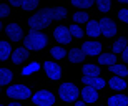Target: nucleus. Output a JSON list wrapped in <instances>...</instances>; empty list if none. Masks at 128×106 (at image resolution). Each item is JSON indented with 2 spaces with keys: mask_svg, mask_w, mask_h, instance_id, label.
I'll list each match as a JSON object with an SVG mask.
<instances>
[{
  "mask_svg": "<svg viewBox=\"0 0 128 106\" xmlns=\"http://www.w3.org/2000/svg\"><path fill=\"white\" fill-rule=\"evenodd\" d=\"M7 95L12 98H17V100H27L30 96V90L24 85H14L7 90Z\"/></svg>",
  "mask_w": 128,
  "mask_h": 106,
  "instance_id": "39448f33",
  "label": "nucleus"
},
{
  "mask_svg": "<svg viewBox=\"0 0 128 106\" xmlns=\"http://www.w3.org/2000/svg\"><path fill=\"white\" fill-rule=\"evenodd\" d=\"M72 5H75V7H80V8H88L93 5V2H80V0H73Z\"/></svg>",
  "mask_w": 128,
  "mask_h": 106,
  "instance_id": "7c9ffc66",
  "label": "nucleus"
},
{
  "mask_svg": "<svg viewBox=\"0 0 128 106\" xmlns=\"http://www.w3.org/2000/svg\"><path fill=\"white\" fill-rule=\"evenodd\" d=\"M100 63L113 66V65H116V56L113 53H103V55H100Z\"/></svg>",
  "mask_w": 128,
  "mask_h": 106,
  "instance_id": "aec40b11",
  "label": "nucleus"
},
{
  "mask_svg": "<svg viewBox=\"0 0 128 106\" xmlns=\"http://www.w3.org/2000/svg\"><path fill=\"white\" fill-rule=\"evenodd\" d=\"M52 56L57 58V60H60V58H65V50L60 48V47H55V48H52Z\"/></svg>",
  "mask_w": 128,
  "mask_h": 106,
  "instance_id": "c85d7f7f",
  "label": "nucleus"
},
{
  "mask_svg": "<svg viewBox=\"0 0 128 106\" xmlns=\"http://www.w3.org/2000/svg\"><path fill=\"white\" fill-rule=\"evenodd\" d=\"M68 28H70V33H72V37H75V38H82V35H83V30L80 28V25L73 23V25H70Z\"/></svg>",
  "mask_w": 128,
  "mask_h": 106,
  "instance_id": "bb28decb",
  "label": "nucleus"
},
{
  "mask_svg": "<svg viewBox=\"0 0 128 106\" xmlns=\"http://www.w3.org/2000/svg\"><path fill=\"white\" fill-rule=\"evenodd\" d=\"M73 20H75V23H88L90 20H88V13H85V12H76L75 15H73Z\"/></svg>",
  "mask_w": 128,
  "mask_h": 106,
  "instance_id": "a878e982",
  "label": "nucleus"
},
{
  "mask_svg": "<svg viewBox=\"0 0 128 106\" xmlns=\"http://www.w3.org/2000/svg\"><path fill=\"white\" fill-rule=\"evenodd\" d=\"M24 43H25V48L27 50H42L43 47L47 45V37L43 33H40V32L32 30V32L25 37Z\"/></svg>",
  "mask_w": 128,
  "mask_h": 106,
  "instance_id": "f257e3e1",
  "label": "nucleus"
},
{
  "mask_svg": "<svg viewBox=\"0 0 128 106\" xmlns=\"http://www.w3.org/2000/svg\"><path fill=\"white\" fill-rule=\"evenodd\" d=\"M118 18L125 23H128V8H120L118 10Z\"/></svg>",
  "mask_w": 128,
  "mask_h": 106,
  "instance_id": "2f4dec72",
  "label": "nucleus"
},
{
  "mask_svg": "<svg viewBox=\"0 0 128 106\" xmlns=\"http://www.w3.org/2000/svg\"><path fill=\"white\" fill-rule=\"evenodd\" d=\"M86 33L90 35V37H98V35H102V25H100V22H96V20H90L88 23H86Z\"/></svg>",
  "mask_w": 128,
  "mask_h": 106,
  "instance_id": "ddd939ff",
  "label": "nucleus"
},
{
  "mask_svg": "<svg viewBox=\"0 0 128 106\" xmlns=\"http://www.w3.org/2000/svg\"><path fill=\"white\" fill-rule=\"evenodd\" d=\"M82 81L85 83L86 86L95 88V90H102V88L105 86V80H102L100 76H83Z\"/></svg>",
  "mask_w": 128,
  "mask_h": 106,
  "instance_id": "9b49d317",
  "label": "nucleus"
},
{
  "mask_svg": "<svg viewBox=\"0 0 128 106\" xmlns=\"http://www.w3.org/2000/svg\"><path fill=\"white\" fill-rule=\"evenodd\" d=\"M10 5L12 7H20L24 10H33L38 7V2L35 0H25V2H17V0H10Z\"/></svg>",
  "mask_w": 128,
  "mask_h": 106,
  "instance_id": "4468645a",
  "label": "nucleus"
},
{
  "mask_svg": "<svg viewBox=\"0 0 128 106\" xmlns=\"http://www.w3.org/2000/svg\"><path fill=\"white\" fill-rule=\"evenodd\" d=\"M108 106H128V98L125 95H115L108 100Z\"/></svg>",
  "mask_w": 128,
  "mask_h": 106,
  "instance_id": "dca6fc26",
  "label": "nucleus"
},
{
  "mask_svg": "<svg viewBox=\"0 0 128 106\" xmlns=\"http://www.w3.org/2000/svg\"><path fill=\"white\" fill-rule=\"evenodd\" d=\"M82 96H83V101L85 103H93L98 100V93H96L95 88H90V86H86L82 90Z\"/></svg>",
  "mask_w": 128,
  "mask_h": 106,
  "instance_id": "f8f14e48",
  "label": "nucleus"
},
{
  "mask_svg": "<svg viewBox=\"0 0 128 106\" xmlns=\"http://www.w3.org/2000/svg\"><path fill=\"white\" fill-rule=\"evenodd\" d=\"M14 78V73L10 71L8 68H2L0 70V85H8Z\"/></svg>",
  "mask_w": 128,
  "mask_h": 106,
  "instance_id": "6ab92c4d",
  "label": "nucleus"
},
{
  "mask_svg": "<svg viewBox=\"0 0 128 106\" xmlns=\"http://www.w3.org/2000/svg\"><path fill=\"white\" fill-rule=\"evenodd\" d=\"M110 86L113 88V90H125L126 88V81L120 76H113L110 80Z\"/></svg>",
  "mask_w": 128,
  "mask_h": 106,
  "instance_id": "4be33fe9",
  "label": "nucleus"
},
{
  "mask_svg": "<svg viewBox=\"0 0 128 106\" xmlns=\"http://www.w3.org/2000/svg\"><path fill=\"white\" fill-rule=\"evenodd\" d=\"M68 58H70L72 63H82L83 61V58H85V53L82 52V50H72L70 53H68Z\"/></svg>",
  "mask_w": 128,
  "mask_h": 106,
  "instance_id": "412c9836",
  "label": "nucleus"
},
{
  "mask_svg": "<svg viewBox=\"0 0 128 106\" xmlns=\"http://www.w3.org/2000/svg\"><path fill=\"white\" fill-rule=\"evenodd\" d=\"M27 56H28V50L24 47V48H17V50H15L14 55H12V60H14V63L18 65V63H22Z\"/></svg>",
  "mask_w": 128,
  "mask_h": 106,
  "instance_id": "f3484780",
  "label": "nucleus"
},
{
  "mask_svg": "<svg viewBox=\"0 0 128 106\" xmlns=\"http://www.w3.org/2000/svg\"><path fill=\"white\" fill-rule=\"evenodd\" d=\"M53 35H55L57 42H60V43H70L72 38H73L70 33V28H66V27H57Z\"/></svg>",
  "mask_w": 128,
  "mask_h": 106,
  "instance_id": "0eeeda50",
  "label": "nucleus"
},
{
  "mask_svg": "<svg viewBox=\"0 0 128 106\" xmlns=\"http://www.w3.org/2000/svg\"><path fill=\"white\" fill-rule=\"evenodd\" d=\"M45 73H47L48 78H52V80H58V78L62 76V68L58 66L57 63L47 61V63H45Z\"/></svg>",
  "mask_w": 128,
  "mask_h": 106,
  "instance_id": "1a4fd4ad",
  "label": "nucleus"
},
{
  "mask_svg": "<svg viewBox=\"0 0 128 106\" xmlns=\"http://www.w3.org/2000/svg\"><path fill=\"white\" fill-rule=\"evenodd\" d=\"M100 25H102V35L103 37H106V38H110V37H113L115 33H116V25H115L113 20L110 18H102L100 20Z\"/></svg>",
  "mask_w": 128,
  "mask_h": 106,
  "instance_id": "423d86ee",
  "label": "nucleus"
},
{
  "mask_svg": "<svg viewBox=\"0 0 128 106\" xmlns=\"http://www.w3.org/2000/svg\"><path fill=\"white\" fill-rule=\"evenodd\" d=\"M38 68H40V65H38V63H30L27 68H24V70H22V73H24V75H32V73L37 71Z\"/></svg>",
  "mask_w": 128,
  "mask_h": 106,
  "instance_id": "c756f323",
  "label": "nucleus"
},
{
  "mask_svg": "<svg viewBox=\"0 0 128 106\" xmlns=\"http://www.w3.org/2000/svg\"><path fill=\"white\" fill-rule=\"evenodd\" d=\"M8 13H10L8 5H0V15H2V17H7Z\"/></svg>",
  "mask_w": 128,
  "mask_h": 106,
  "instance_id": "473e14b6",
  "label": "nucleus"
},
{
  "mask_svg": "<svg viewBox=\"0 0 128 106\" xmlns=\"http://www.w3.org/2000/svg\"><path fill=\"white\" fill-rule=\"evenodd\" d=\"M12 53V48H10L8 42H2L0 43V60H7Z\"/></svg>",
  "mask_w": 128,
  "mask_h": 106,
  "instance_id": "393cba45",
  "label": "nucleus"
},
{
  "mask_svg": "<svg viewBox=\"0 0 128 106\" xmlns=\"http://www.w3.org/2000/svg\"><path fill=\"white\" fill-rule=\"evenodd\" d=\"M7 35H8L10 40H14V42H18L22 37H24V32H22V28H20V25L17 23H10L8 27H7Z\"/></svg>",
  "mask_w": 128,
  "mask_h": 106,
  "instance_id": "9d476101",
  "label": "nucleus"
},
{
  "mask_svg": "<svg viewBox=\"0 0 128 106\" xmlns=\"http://www.w3.org/2000/svg\"><path fill=\"white\" fill-rule=\"evenodd\" d=\"M50 22H52V17L48 15V12H47V8H43V10H40L38 13H35V15H32L30 17V20H28V27L32 30H40V28H45V27H48L50 25Z\"/></svg>",
  "mask_w": 128,
  "mask_h": 106,
  "instance_id": "f03ea898",
  "label": "nucleus"
},
{
  "mask_svg": "<svg viewBox=\"0 0 128 106\" xmlns=\"http://www.w3.org/2000/svg\"><path fill=\"white\" fill-rule=\"evenodd\" d=\"M123 60H125V61H128V47H126V50L123 52Z\"/></svg>",
  "mask_w": 128,
  "mask_h": 106,
  "instance_id": "72a5a7b5",
  "label": "nucleus"
},
{
  "mask_svg": "<svg viewBox=\"0 0 128 106\" xmlns=\"http://www.w3.org/2000/svg\"><path fill=\"white\" fill-rule=\"evenodd\" d=\"M33 103L38 105V106H53L55 98H53V95L50 91L42 90V91H38V93L33 95Z\"/></svg>",
  "mask_w": 128,
  "mask_h": 106,
  "instance_id": "20e7f679",
  "label": "nucleus"
},
{
  "mask_svg": "<svg viewBox=\"0 0 128 106\" xmlns=\"http://www.w3.org/2000/svg\"><path fill=\"white\" fill-rule=\"evenodd\" d=\"M122 2H123V3H128V0H122Z\"/></svg>",
  "mask_w": 128,
  "mask_h": 106,
  "instance_id": "e433bc0d",
  "label": "nucleus"
},
{
  "mask_svg": "<svg viewBox=\"0 0 128 106\" xmlns=\"http://www.w3.org/2000/svg\"><path fill=\"white\" fill-rule=\"evenodd\" d=\"M75 106H85V103H80V101H78V103H75Z\"/></svg>",
  "mask_w": 128,
  "mask_h": 106,
  "instance_id": "f704fd0d",
  "label": "nucleus"
},
{
  "mask_svg": "<svg viewBox=\"0 0 128 106\" xmlns=\"http://www.w3.org/2000/svg\"><path fill=\"white\" fill-rule=\"evenodd\" d=\"M96 7H98L100 12H103V13H105V12H108V10L112 8V3H110L108 0H100L98 3H96Z\"/></svg>",
  "mask_w": 128,
  "mask_h": 106,
  "instance_id": "cd10ccee",
  "label": "nucleus"
},
{
  "mask_svg": "<svg viewBox=\"0 0 128 106\" xmlns=\"http://www.w3.org/2000/svg\"><path fill=\"white\" fill-rule=\"evenodd\" d=\"M58 93H60V98H62L63 101H75L76 96L80 95L78 88L73 83H63L62 86H60V90H58Z\"/></svg>",
  "mask_w": 128,
  "mask_h": 106,
  "instance_id": "7ed1b4c3",
  "label": "nucleus"
},
{
  "mask_svg": "<svg viewBox=\"0 0 128 106\" xmlns=\"http://www.w3.org/2000/svg\"><path fill=\"white\" fill-rule=\"evenodd\" d=\"M126 40L125 38H120V40H116V42H115L113 43V47H112V50H113V55L115 53H122V55H123V52L125 50H126Z\"/></svg>",
  "mask_w": 128,
  "mask_h": 106,
  "instance_id": "5701e85b",
  "label": "nucleus"
},
{
  "mask_svg": "<svg viewBox=\"0 0 128 106\" xmlns=\"http://www.w3.org/2000/svg\"><path fill=\"white\" fill-rule=\"evenodd\" d=\"M8 106H22V105H18V103H12V105H8Z\"/></svg>",
  "mask_w": 128,
  "mask_h": 106,
  "instance_id": "c9c22d12",
  "label": "nucleus"
},
{
  "mask_svg": "<svg viewBox=\"0 0 128 106\" xmlns=\"http://www.w3.org/2000/svg\"><path fill=\"white\" fill-rule=\"evenodd\" d=\"M110 70L115 73V76H120V78H125L128 75V68L123 66V65H113V66H110Z\"/></svg>",
  "mask_w": 128,
  "mask_h": 106,
  "instance_id": "b1692460",
  "label": "nucleus"
},
{
  "mask_svg": "<svg viewBox=\"0 0 128 106\" xmlns=\"http://www.w3.org/2000/svg\"><path fill=\"white\" fill-rule=\"evenodd\" d=\"M83 76H100V68L93 63H88L83 66Z\"/></svg>",
  "mask_w": 128,
  "mask_h": 106,
  "instance_id": "a211bd4d",
  "label": "nucleus"
},
{
  "mask_svg": "<svg viewBox=\"0 0 128 106\" xmlns=\"http://www.w3.org/2000/svg\"><path fill=\"white\" fill-rule=\"evenodd\" d=\"M82 52L88 56H95V55L102 53V45L96 43V42H85L83 47H82Z\"/></svg>",
  "mask_w": 128,
  "mask_h": 106,
  "instance_id": "6e6552de",
  "label": "nucleus"
},
{
  "mask_svg": "<svg viewBox=\"0 0 128 106\" xmlns=\"http://www.w3.org/2000/svg\"><path fill=\"white\" fill-rule=\"evenodd\" d=\"M47 12H48V15L52 17V20H62L66 15V10L63 8V7H48Z\"/></svg>",
  "mask_w": 128,
  "mask_h": 106,
  "instance_id": "2eb2a0df",
  "label": "nucleus"
}]
</instances>
